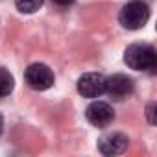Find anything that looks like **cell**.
I'll return each mask as SVG.
<instances>
[{"instance_id":"obj_2","label":"cell","mask_w":157,"mask_h":157,"mask_svg":"<svg viewBox=\"0 0 157 157\" xmlns=\"http://www.w3.org/2000/svg\"><path fill=\"white\" fill-rule=\"evenodd\" d=\"M148 19H150V8L140 0L128 2L118 13V22L126 30H140L148 22Z\"/></svg>"},{"instance_id":"obj_12","label":"cell","mask_w":157,"mask_h":157,"mask_svg":"<svg viewBox=\"0 0 157 157\" xmlns=\"http://www.w3.org/2000/svg\"><path fill=\"white\" fill-rule=\"evenodd\" d=\"M2 129H4V118H2V115H0V133H2Z\"/></svg>"},{"instance_id":"obj_4","label":"cell","mask_w":157,"mask_h":157,"mask_svg":"<svg viewBox=\"0 0 157 157\" xmlns=\"http://www.w3.org/2000/svg\"><path fill=\"white\" fill-rule=\"evenodd\" d=\"M78 93L85 98H98L105 93V78L98 72H87L78 80Z\"/></svg>"},{"instance_id":"obj_10","label":"cell","mask_w":157,"mask_h":157,"mask_svg":"<svg viewBox=\"0 0 157 157\" xmlns=\"http://www.w3.org/2000/svg\"><path fill=\"white\" fill-rule=\"evenodd\" d=\"M153 115H155V104H150L148 105V122L150 124H155V117Z\"/></svg>"},{"instance_id":"obj_7","label":"cell","mask_w":157,"mask_h":157,"mask_svg":"<svg viewBox=\"0 0 157 157\" xmlns=\"http://www.w3.org/2000/svg\"><path fill=\"white\" fill-rule=\"evenodd\" d=\"M128 144H129L128 135L118 133V131H113V133H105L104 137H100L98 150L104 155H118V153H122L128 148Z\"/></svg>"},{"instance_id":"obj_8","label":"cell","mask_w":157,"mask_h":157,"mask_svg":"<svg viewBox=\"0 0 157 157\" xmlns=\"http://www.w3.org/2000/svg\"><path fill=\"white\" fill-rule=\"evenodd\" d=\"M15 87V78L10 70L6 68H0V98L8 96Z\"/></svg>"},{"instance_id":"obj_1","label":"cell","mask_w":157,"mask_h":157,"mask_svg":"<svg viewBox=\"0 0 157 157\" xmlns=\"http://www.w3.org/2000/svg\"><path fill=\"white\" fill-rule=\"evenodd\" d=\"M155 61H157V56L151 44L135 43V44H129L124 52V63L133 70H150L155 67Z\"/></svg>"},{"instance_id":"obj_3","label":"cell","mask_w":157,"mask_h":157,"mask_svg":"<svg viewBox=\"0 0 157 157\" xmlns=\"http://www.w3.org/2000/svg\"><path fill=\"white\" fill-rule=\"evenodd\" d=\"M26 83L33 91H46L54 85V72L44 63H33L26 68Z\"/></svg>"},{"instance_id":"obj_5","label":"cell","mask_w":157,"mask_h":157,"mask_svg":"<svg viewBox=\"0 0 157 157\" xmlns=\"http://www.w3.org/2000/svg\"><path fill=\"white\" fill-rule=\"evenodd\" d=\"M85 117H87V120H89L93 126H96V128H105V126H109V124L113 122L115 111H113V107H111L109 104H105V102H93V104L85 109Z\"/></svg>"},{"instance_id":"obj_6","label":"cell","mask_w":157,"mask_h":157,"mask_svg":"<svg viewBox=\"0 0 157 157\" xmlns=\"http://www.w3.org/2000/svg\"><path fill=\"white\" fill-rule=\"evenodd\" d=\"M105 93H109L117 100H124L133 93V80L126 74H113L105 78Z\"/></svg>"},{"instance_id":"obj_11","label":"cell","mask_w":157,"mask_h":157,"mask_svg":"<svg viewBox=\"0 0 157 157\" xmlns=\"http://www.w3.org/2000/svg\"><path fill=\"white\" fill-rule=\"evenodd\" d=\"M56 4H59V6H68V4H72L74 0H54Z\"/></svg>"},{"instance_id":"obj_9","label":"cell","mask_w":157,"mask_h":157,"mask_svg":"<svg viewBox=\"0 0 157 157\" xmlns=\"http://www.w3.org/2000/svg\"><path fill=\"white\" fill-rule=\"evenodd\" d=\"M15 4L21 13H35L43 6V0H15Z\"/></svg>"}]
</instances>
